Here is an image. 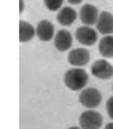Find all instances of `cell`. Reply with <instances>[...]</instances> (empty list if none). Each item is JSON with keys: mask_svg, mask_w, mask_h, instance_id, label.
Here are the masks:
<instances>
[{"mask_svg": "<svg viewBox=\"0 0 113 129\" xmlns=\"http://www.w3.org/2000/svg\"><path fill=\"white\" fill-rule=\"evenodd\" d=\"M46 5V8L50 10V11H56V10H61L62 8V3L64 0H43Z\"/></svg>", "mask_w": 113, "mask_h": 129, "instance_id": "5bb4252c", "label": "cell"}, {"mask_svg": "<svg viewBox=\"0 0 113 129\" xmlns=\"http://www.w3.org/2000/svg\"><path fill=\"white\" fill-rule=\"evenodd\" d=\"M99 53L105 59L113 57V35H104L99 42Z\"/></svg>", "mask_w": 113, "mask_h": 129, "instance_id": "4fadbf2b", "label": "cell"}, {"mask_svg": "<svg viewBox=\"0 0 113 129\" xmlns=\"http://www.w3.org/2000/svg\"><path fill=\"white\" fill-rule=\"evenodd\" d=\"M91 72L99 80H108V78L113 77V66L107 59H99V61H96L92 64Z\"/></svg>", "mask_w": 113, "mask_h": 129, "instance_id": "277c9868", "label": "cell"}, {"mask_svg": "<svg viewBox=\"0 0 113 129\" xmlns=\"http://www.w3.org/2000/svg\"><path fill=\"white\" fill-rule=\"evenodd\" d=\"M107 129H113V123H108V124H107Z\"/></svg>", "mask_w": 113, "mask_h": 129, "instance_id": "ac0fdd59", "label": "cell"}, {"mask_svg": "<svg viewBox=\"0 0 113 129\" xmlns=\"http://www.w3.org/2000/svg\"><path fill=\"white\" fill-rule=\"evenodd\" d=\"M96 27H97V32L104 34V35H111L113 34V14L108 11H102L96 22Z\"/></svg>", "mask_w": 113, "mask_h": 129, "instance_id": "ba28073f", "label": "cell"}, {"mask_svg": "<svg viewBox=\"0 0 113 129\" xmlns=\"http://www.w3.org/2000/svg\"><path fill=\"white\" fill-rule=\"evenodd\" d=\"M89 59H91V54L85 48H75V49H72L67 56L68 64H72V66H75V67L86 66V64L89 62Z\"/></svg>", "mask_w": 113, "mask_h": 129, "instance_id": "5b68a950", "label": "cell"}, {"mask_svg": "<svg viewBox=\"0 0 113 129\" xmlns=\"http://www.w3.org/2000/svg\"><path fill=\"white\" fill-rule=\"evenodd\" d=\"M68 2H70V3H73V5H78V3H81L83 0H68Z\"/></svg>", "mask_w": 113, "mask_h": 129, "instance_id": "e0dca14e", "label": "cell"}, {"mask_svg": "<svg viewBox=\"0 0 113 129\" xmlns=\"http://www.w3.org/2000/svg\"><path fill=\"white\" fill-rule=\"evenodd\" d=\"M99 10H97L94 5H83L80 13H78V16H80L81 22L85 24V26H92V24L97 22V19H99Z\"/></svg>", "mask_w": 113, "mask_h": 129, "instance_id": "52a82bcc", "label": "cell"}, {"mask_svg": "<svg viewBox=\"0 0 113 129\" xmlns=\"http://www.w3.org/2000/svg\"><path fill=\"white\" fill-rule=\"evenodd\" d=\"M111 88H113V85H111Z\"/></svg>", "mask_w": 113, "mask_h": 129, "instance_id": "d6986e66", "label": "cell"}, {"mask_svg": "<svg viewBox=\"0 0 113 129\" xmlns=\"http://www.w3.org/2000/svg\"><path fill=\"white\" fill-rule=\"evenodd\" d=\"M107 113H108V116L113 120V96L107 101Z\"/></svg>", "mask_w": 113, "mask_h": 129, "instance_id": "9a60e30c", "label": "cell"}, {"mask_svg": "<svg viewBox=\"0 0 113 129\" xmlns=\"http://www.w3.org/2000/svg\"><path fill=\"white\" fill-rule=\"evenodd\" d=\"M72 34L65 30V29H61L59 32H56V37H54V46L57 51H68L72 48Z\"/></svg>", "mask_w": 113, "mask_h": 129, "instance_id": "9c48e42d", "label": "cell"}, {"mask_svg": "<svg viewBox=\"0 0 113 129\" xmlns=\"http://www.w3.org/2000/svg\"><path fill=\"white\" fill-rule=\"evenodd\" d=\"M24 11V0H19V13Z\"/></svg>", "mask_w": 113, "mask_h": 129, "instance_id": "2e32d148", "label": "cell"}, {"mask_svg": "<svg viewBox=\"0 0 113 129\" xmlns=\"http://www.w3.org/2000/svg\"><path fill=\"white\" fill-rule=\"evenodd\" d=\"M78 101L86 108H96L102 102V94L97 88H85V89H81Z\"/></svg>", "mask_w": 113, "mask_h": 129, "instance_id": "7a4b0ae2", "label": "cell"}, {"mask_svg": "<svg viewBox=\"0 0 113 129\" xmlns=\"http://www.w3.org/2000/svg\"><path fill=\"white\" fill-rule=\"evenodd\" d=\"M33 35H37V27H33L30 22L21 21L19 22V42L26 43L29 40H32Z\"/></svg>", "mask_w": 113, "mask_h": 129, "instance_id": "7c38bea8", "label": "cell"}, {"mask_svg": "<svg viewBox=\"0 0 113 129\" xmlns=\"http://www.w3.org/2000/svg\"><path fill=\"white\" fill-rule=\"evenodd\" d=\"M80 126L85 129H97L104 124L102 115L99 112H94V108H88L86 112H83L80 115Z\"/></svg>", "mask_w": 113, "mask_h": 129, "instance_id": "3957f363", "label": "cell"}, {"mask_svg": "<svg viewBox=\"0 0 113 129\" xmlns=\"http://www.w3.org/2000/svg\"><path fill=\"white\" fill-rule=\"evenodd\" d=\"M37 37L40 38L42 42H50L54 38V26L46 21V19H43L37 24Z\"/></svg>", "mask_w": 113, "mask_h": 129, "instance_id": "30bf717a", "label": "cell"}, {"mask_svg": "<svg viewBox=\"0 0 113 129\" xmlns=\"http://www.w3.org/2000/svg\"><path fill=\"white\" fill-rule=\"evenodd\" d=\"M75 37L77 40L80 42L81 45L85 46H91L97 42V30H94L92 27H78L77 32H75Z\"/></svg>", "mask_w": 113, "mask_h": 129, "instance_id": "8992f818", "label": "cell"}, {"mask_svg": "<svg viewBox=\"0 0 113 129\" xmlns=\"http://www.w3.org/2000/svg\"><path fill=\"white\" fill-rule=\"evenodd\" d=\"M88 73L83 67H73L64 73V83L72 91H81L88 85Z\"/></svg>", "mask_w": 113, "mask_h": 129, "instance_id": "6da1fadb", "label": "cell"}, {"mask_svg": "<svg viewBox=\"0 0 113 129\" xmlns=\"http://www.w3.org/2000/svg\"><path fill=\"white\" fill-rule=\"evenodd\" d=\"M77 16H78V13L73 8L64 7V8L59 10V13H57V21H59V24H62V26L67 27V26H70V24L75 22Z\"/></svg>", "mask_w": 113, "mask_h": 129, "instance_id": "8fae6325", "label": "cell"}]
</instances>
